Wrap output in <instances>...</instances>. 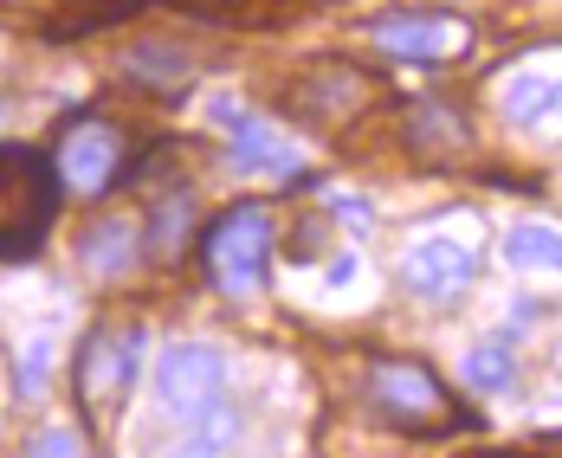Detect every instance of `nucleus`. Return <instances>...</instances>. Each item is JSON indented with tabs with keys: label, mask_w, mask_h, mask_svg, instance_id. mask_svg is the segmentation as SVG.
Here are the masks:
<instances>
[{
	"label": "nucleus",
	"mask_w": 562,
	"mask_h": 458,
	"mask_svg": "<svg viewBox=\"0 0 562 458\" xmlns=\"http://www.w3.org/2000/svg\"><path fill=\"white\" fill-rule=\"evenodd\" d=\"M58 162L40 149L0 142V259H26L58 214Z\"/></svg>",
	"instance_id": "obj_1"
},
{
	"label": "nucleus",
	"mask_w": 562,
	"mask_h": 458,
	"mask_svg": "<svg viewBox=\"0 0 562 458\" xmlns=\"http://www.w3.org/2000/svg\"><path fill=\"white\" fill-rule=\"evenodd\" d=\"M362 401L375 420H389L401 433H452V426H465V413L459 401L447 394V381L427 368V362H401V355H382V362H369V381H362Z\"/></svg>",
	"instance_id": "obj_2"
},
{
	"label": "nucleus",
	"mask_w": 562,
	"mask_h": 458,
	"mask_svg": "<svg viewBox=\"0 0 562 458\" xmlns=\"http://www.w3.org/2000/svg\"><path fill=\"white\" fill-rule=\"evenodd\" d=\"M201 265H207V278L221 290L252 297L266 285V272H272V207H259V201L226 207L207 227V239H201Z\"/></svg>",
	"instance_id": "obj_3"
},
{
	"label": "nucleus",
	"mask_w": 562,
	"mask_h": 458,
	"mask_svg": "<svg viewBox=\"0 0 562 458\" xmlns=\"http://www.w3.org/2000/svg\"><path fill=\"white\" fill-rule=\"evenodd\" d=\"M369 98H375V78L349 58H317L284 84V111L311 129H342L349 116L369 111Z\"/></svg>",
	"instance_id": "obj_4"
},
{
	"label": "nucleus",
	"mask_w": 562,
	"mask_h": 458,
	"mask_svg": "<svg viewBox=\"0 0 562 458\" xmlns=\"http://www.w3.org/2000/svg\"><path fill=\"white\" fill-rule=\"evenodd\" d=\"M369 46L389 58H414V65H447V58H465L472 46V26L459 13H434V7H401V13H382L369 26Z\"/></svg>",
	"instance_id": "obj_5"
},
{
	"label": "nucleus",
	"mask_w": 562,
	"mask_h": 458,
	"mask_svg": "<svg viewBox=\"0 0 562 458\" xmlns=\"http://www.w3.org/2000/svg\"><path fill=\"white\" fill-rule=\"evenodd\" d=\"M123 156H130L123 129H116L111 116H98V111L71 116V123H65V136H58V149H53L58 174H65L78 194H104L116 174H123Z\"/></svg>",
	"instance_id": "obj_6"
},
{
	"label": "nucleus",
	"mask_w": 562,
	"mask_h": 458,
	"mask_svg": "<svg viewBox=\"0 0 562 458\" xmlns=\"http://www.w3.org/2000/svg\"><path fill=\"white\" fill-rule=\"evenodd\" d=\"M472 278H479V252H472V239H459V232H420V239L401 252V285L414 290V297H427V304L459 297Z\"/></svg>",
	"instance_id": "obj_7"
},
{
	"label": "nucleus",
	"mask_w": 562,
	"mask_h": 458,
	"mask_svg": "<svg viewBox=\"0 0 562 458\" xmlns=\"http://www.w3.org/2000/svg\"><path fill=\"white\" fill-rule=\"evenodd\" d=\"M226 388V362L201 343H175L162 362H156V401L169 407L175 420H201L221 407Z\"/></svg>",
	"instance_id": "obj_8"
},
{
	"label": "nucleus",
	"mask_w": 562,
	"mask_h": 458,
	"mask_svg": "<svg viewBox=\"0 0 562 458\" xmlns=\"http://www.w3.org/2000/svg\"><path fill=\"white\" fill-rule=\"evenodd\" d=\"M136 336L130 330H91L85 336V355H78V401L91 420H104L123 407L130 381H136Z\"/></svg>",
	"instance_id": "obj_9"
},
{
	"label": "nucleus",
	"mask_w": 562,
	"mask_h": 458,
	"mask_svg": "<svg viewBox=\"0 0 562 458\" xmlns=\"http://www.w3.org/2000/svg\"><path fill=\"white\" fill-rule=\"evenodd\" d=\"M78 259H85V272H91V278H123V272L143 259V227H136V220H123V214H104L98 227L85 232Z\"/></svg>",
	"instance_id": "obj_10"
},
{
	"label": "nucleus",
	"mask_w": 562,
	"mask_h": 458,
	"mask_svg": "<svg viewBox=\"0 0 562 458\" xmlns=\"http://www.w3.org/2000/svg\"><path fill=\"white\" fill-rule=\"evenodd\" d=\"M175 13H194V20H214V26H272L284 13V0H162Z\"/></svg>",
	"instance_id": "obj_11"
},
{
	"label": "nucleus",
	"mask_w": 562,
	"mask_h": 458,
	"mask_svg": "<svg viewBox=\"0 0 562 458\" xmlns=\"http://www.w3.org/2000/svg\"><path fill=\"white\" fill-rule=\"evenodd\" d=\"M233 149H239V156H233L239 169H266V174H291V169H297L291 142H284L279 129H266V123H239Z\"/></svg>",
	"instance_id": "obj_12"
},
{
	"label": "nucleus",
	"mask_w": 562,
	"mask_h": 458,
	"mask_svg": "<svg viewBox=\"0 0 562 458\" xmlns=\"http://www.w3.org/2000/svg\"><path fill=\"white\" fill-rule=\"evenodd\" d=\"M505 259L524 272H562V232L557 227H510Z\"/></svg>",
	"instance_id": "obj_13"
},
{
	"label": "nucleus",
	"mask_w": 562,
	"mask_h": 458,
	"mask_svg": "<svg viewBox=\"0 0 562 458\" xmlns=\"http://www.w3.org/2000/svg\"><path fill=\"white\" fill-rule=\"evenodd\" d=\"M543 98H550V78H537V71H524V78H510L505 84V123H543Z\"/></svg>",
	"instance_id": "obj_14"
},
{
	"label": "nucleus",
	"mask_w": 562,
	"mask_h": 458,
	"mask_svg": "<svg viewBox=\"0 0 562 458\" xmlns=\"http://www.w3.org/2000/svg\"><path fill=\"white\" fill-rule=\"evenodd\" d=\"M226 426H233V413H226V407H214V413H207V433H194V439H181V446H169L162 458H221Z\"/></svg>",
	"instance_id": "obj_15"
},
{
	"label": "nucleus",
	"mask_w": 562,
	"mask_h": 458,
	"mask_svg": "<svg viewBox=\"0 0 562 458\" xmlns=\"http://www.w3.org/2000/svg\"><path fill=\"white\" fill-rule=\"evenodd\" d=\"M26 458H85V439L65 433V426H46V433L26 439Z\"/></svg>",
	"instance_id": "obj_16"
},
{
	"label": "nucleus",
	"mask_w": 562,
	"mask_h": 458,
	"mask_svg": "<svg viewBox=\"0 0 562 458\" xmlns=\"http://www.w3.org/2000/svg\"><path fill=\"white\" fill-rule=\"evenodd\" d=\"M472 381H479V388H505L510 381L505 348H479V355H472Z\"/></svg>",
	"instance_id": "obj_17"
},
{
	"label": "nucleus",
	"mask_w": 562,
	"mask_h": 458,
	"mask_svg": "<svg viewBox=\"0 0 562 458\" xmlns=\"http://www.w3.org/2000/svg\"><path fill=\"white\" fill-rule=\"evenodd\" d=\"M472 458H562V439H537V446H505V453H472Z\"/></svg>",
	"instance_id": "obj_18"
},
{
	"label": "nucleus",
	"mask_w": 562,
	"mask_h": 458,
	"mask_svg": "<svg viewBox=\"0 0 562 458\" xmlns=\"http://www.w3.org/2000/svg\"><path fill=\"white\" fill-rule=\"evenodd\" d=\"M543 123H562V78H550V98H543Z\"/></svg>",
	"instance_id": "obj_19"
}]
</instances>
